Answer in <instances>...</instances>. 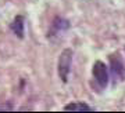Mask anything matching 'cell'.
Returning a JSON list of instances; mask_svg holds the SVG:
<instances>
[{
  "label": "cell",
  "instance_id": "1",
  "mask_svg": "<svg viewBox=\"0 0 125 113\" xmlns=\"http://www.w3.org/2000/svg\"><path fill=\"white\" fill-rule=\"evenodd\" d=\"M71 61H72V51L70 48H65L60 54L58 58V76L62 80V83L68 81V74L71 69Z\"/></svg>",
  "mask_w": 125,
  "mask_h": 113
},
{
  "label": "cell",
  "instance_id": "2",
  "mask_svg": "<svg viewBox=\"0 0 125 113\" xmlns=\"http://www.w3.org/2000/svg\"><path fill=\"white\" fill-rule=\"evenodd\" d=\"M93 76L100 87H106L108 83V69L106 64L102 61H96L93 64Z\"/></svg>",
  "mask_w": 125,
  "mask_h": 113
},
{
  "label": "cell",
  "instance_id": "3",
  "mask_svg": "<svg viewBox=\"0 0 125 113\" xmlns=\"http://www.w3.org/2000/svg\"><path fill=\"white\" fill-rule=\"evenodd\" d=\"M11 29L20 39L24 37V17L22 15H18V17L14 18V21L11 22Z\"/></svg>",
  "mask_w": 125,
  "mask_h": 113
},
{
  "label": "cell",
  "instance_id": "4",
  "mask_svg": "<svg viewBox=\"0 0 125 113\" xmlns=\"http://www.w3.org/2000/svg\"><path fill=\"white\" fill-rule=\"evenodd\" d=\"M110 61H111V70H113V73H114V76L121 79L122 77V73H124V65H122L121 59L118 56H111Z\"/></svg>",
  "mask_w": 125,
  "mask_h": 113
},
{
  "label": "cell",
  "instance_id": "5",
  "mask_svg": "<svg viewBox=\"0 0 125 113\" xmlns=\"http://www.w3.org/2000/svg\"><path fill=\"white\" fill-rule=\"evenodd\" d=\"M64 110H92V108L85 102H72V104H68L64 108Z\"/></svg>",
  "mask_w": 125,
  "mask_h": 113
}]
</instances>
